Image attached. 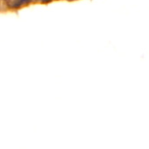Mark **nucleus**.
Returning a JSON list of instances; mask_svg holds the SVG:
<instances>
[]
</instances>
